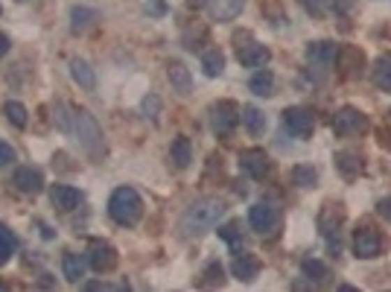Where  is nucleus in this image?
<instances>
[{
  "label": "nucleus",
  "instance_id": "nucleus-12",
  "mask_svg": "<svg viewBox=\"0 0 391 292\" xmlns=\"http://www.w3.org/2000/svg\"><path fill=\"white\" fill-rule=\"evenodd\" d=\"M12 184L21 193H27V196H36V193H41V187H44V175H41L38 167H18L12 175Z\"/></svg>",
  "mask_w": 391,
  "mask_h": 292
},
{
  "label": "nucleus",
  "instance_id": "nucleus-34",
  "mask_svg": "<svg viewBox=\"0 0 391 292\" xmlns=\"http://www.w3.org/2000/svg\"><path fill=\"white\" fill-rule=\"evenodd\" d=\"M158 111H161V100H158L155 94H149V96L143 100V115L152 117V120H158Z\"/></svg>",
  "mask_w": 391,
  "mask_h": 292
},
{
  "label": "nucleus",
  "instance_id": "nucleus-10",
  "mask_svg": "<svg viewBox=\"0 0 391 292\" xmlns=\"http://www.w3.org/2000/svg\"><path fill=\"white\" fill-rule=\"evenodd\" d=\"M88 266L94 272H111L114 266H117V249L108 246V242H91V249H88Z\"/></svg>",
  "mask_w": 391,
  "mask_h": 292
},
{
  "label": "nucleus",
  "instance_id": "nucleus-32",
  "mask_svg": "<svg viewBox=\"0 0 391 292\" xmlns=\"http://www.w3.org/2000/svg\"><path fill=\"white\" fill-rule=\"evenodd\" d=\"M316 170L313 167H307V164H298L295 170H292V182H295L298 187H313L316 184Z\"/></svg>",
  "mask_w": 391,
  "mask_h": 292
},
{
  "label": "nucleus",
  "instance_id": "nucleus-30",
  "mask_svg": "<svg viewBox=\"0 0 391 292\" xmlns=\"http://www.w3.org/2000/svg\"><path fill=\"white\" fill-rule=\"evenodd\" d=\"M15 249H18V240H15V234H9L3 225H0V266L12 261Z\"/></svg>",
  "mask_w": 391,
  "mask_h": 292
},
{
  "label": "nucleus",
  "instance_id": "nucleus-1",
  "mask_svg": "<svg viewBox=\"0 0 391 292\" xmlns=\"http://www.w3.org/2000/svg\"><path fill=\"white\" fill-rule=\"evenodd\" d=\"M222 214H225V205L219 199H199V202H193L187 207V214L182 217V225H178V228H182V237L193 240V237H202L207 231H214L219 225V219H222Z\"/></svg>",
  "mask_w": 391,
  "mask_h": 292
},
{
  "label": "nucleus",
  "instance_id": "nucleus-29",
  "mask_svg": "<svg viewBox=\"0 0 391 292\" xmlns=\"http://www.w3.org/2000/svg\"><path fill=\"white\" fill-rule=\"evenodd\" d=\"M202 68H205V76H219L222 68H225V56L219 50H205L202 53Z\"/></svg>",
  "mask_w": 391,
  "mask_h": 292
},
{
  "label": "nucleus",
  "instance_id": "nucleus-40",
  "mask_svg": "<svg viewBox=\"0 0 391 292\" xmlns=\"http://www.w3.org/2000/svg\"><path fill=\"white\" fill-rule=\"evenodd\" d=\"M152 12L161 15V12H164V3H161V0H152Z\"/></svg>",
  "mask_w": 391,
  "mask_h": 292
},
{
  "label": "nucleus",
  "instance_id": "nucleus-14",
  "mask_svg": "<svg viewBox=\"0 0 391 292\" xmlns=\"http://www.w3.org/2000/svg\"><path fill=\"white\" fill-rule=\"evenodd\" d=\"M246 9V0H207V15L214 21H234Z\"/></svg>",
  "mask_w": 391,
  "mask_h": 292
},
{
  "label": "nucleus",
  "instance_id": "nucleus-27",
  "mask_svg": "<svg viewBox=\"0 0 391 292\" xmlns=\"http://www.w3.org/2000/svg\"><path fill=\"white\" fill-rule=\"evenodd\" d=\"M336 167L345 173L348 178H353V175L362 173V158L353 155V152H339V155H336Z\"/></svg>",
  "mask_w": 391,
  "mask_h": 292
},
{
  "label": "nucleus",
  "instance_id": "nucleus-6",
  "mask_svg": "<svg viewBox=\"0 0 391 292\" xmlns=\"http://www.w3.org/2000/svg\"><path fill=\"white\" fill-rule=\"evenodd\" d=\"M239 105L237 103H231V100H222V103H216L214 108H210V129H214L216 135H231L234 129H237V123H239Z\"/></svg>",
  "mask_w": 391,
  "mask_h": 292
},
{
  "label": "nucleus",
  "instance_id": "nucleus-8",
  "mask_svg": "<svg viewBox=\"0 0 391 292\" xmlns=\"http://www.w3.org/2000/svg\"><path fill=\"white\" fill-rule=\"evenodd\" d=\"M341 219H345V210H341V205H324V210H321V234L327 237V249L333 254L341 251V240H339Z\"/></svg>",
  "mask_w": 391,
  "mask_h": 292
},
{
  "label": "nucleus",
  "instance_id": "nucleus-26",
  "mask_svg": "<svg viewBox=\"0 0 391 292\" xmlns=\"http://www.w3.org/2000/svg\"><path fill=\"white\" fill-rule=\"evenodd\" d=\"M301 272H304V278H309L313 284H324V281L330 278L327 266H324L321 261H313V257H307V261L301 263Z\"/></svg>",
  "mask_w": 391,
  "mask_h": 292
},
{
  "label": "nucleus",
  "instance_id": "nucleus-39",
  "mask_svg": "<svg viewBox=\"0 0 391 292\" xmlns=\"http://www.w3.org/2000/svg\"><path fill=\"white\" fill-rule=\"evenodd\" d=\"M9 47H12V44H9V36H6V32H0V59L9 53Z\"/></svg>",
  "mask_w": 391,
  "mask_h": 292
},
{
  "label": "nucleus",
  "instance_id": "nucleus-28",
  "mask_svg": "<svg viewBox=\"0 0 391 292\" xmlns=\"http://www.w3.org/2000/svg\"><path fill=\"white\" fill-rule=\"evenodd\" d=\"M219 237H222V240H225L234 251H239V249H242V231H239V222H237V219L219 225Z\"/></svg>",
  "mask_w": 391,
  "mask_h": 292
},
{
  "label": "nucleus",
  "instance_id": "nucleus-33",
  "mask_svg": "<svg viewBox=\"0 0 391 292\" xmlns=\"http://www.w3.org/2000/svg\"><path fill=\"white\" fill-rule=\"evenodd\" d=\"M71 123H73V111L68 105H56V126H59V132L71 135Z\"/></svg>",
  "mask_w": 391,
  "mask_h": 292
},
{
  "label": "nucleus",
  "instance_id": "nucleus-13",
  "mask_svg": "<svg viewBox=\"0 0 391 292\" xmlns=\"http://www.w3.org/2000/svg\"><path fill=\"white\" fill-rule=\"evenodd\" d=\"M239 170L249 173L251 178H266V173H269V155L263 149H246L239 155Z\"/></svg>",
  "mask_w": 391,
  "mask_h": 292
},
{
  "label": "nucleus",
  "instance_id": "nucleus-31",
  "mask_svg": "<svg viewBox=\"0 0 391 292\" xmlns=\"http://www.w3.org/2000/svg\"><path fill=\"white\" fill-rule=\"evenodd\" d=\"M3 115H6V120H9L12 126H18V129H24V126H27V108H24L21 103L9 100V103L3 105Z\"/></svg>",
  "mask_w": 391,
  "mask_h": 292
},
{
  "label": "nucleus",
  "instance_id": "nucleus-35",
  "mask_svg": "<svg viewBox=\"0 0 391 292\" xmlns=\"http://www.w3.org/2000/svg\"><path fill=\"white\" fill-rule=\"evenodd\" d=\"M301 3H304V9H307V12H313V15H324V9H327L330 0H301Z\"/></svg>",
  "mask_w": 391,
  "mask_h": 292
},
{
  "label": "nucleus",
  "instance_id": "nucleus-18",
  "mask_svg": "<svg viewBox=\"0 0 391 292\" xmlns=\"http://www.w3.org/2000/svg\"><path fill=\"white\" fill-rule=\"evenodd\" d=\"M167 76H170V82H172V91H178L182 96L193 94V79H190V71L184 68L182 61H170Z\"/></svg>",
  "mask_w": 391,
  "mask_h": 292
},
{
  "label": "nucleus",
  "instance_id": "nucleus-24",
  "mask_svg": "<svg viewBox=\"0 0 391 292\" xmlns=\"http://www.w3.org/2000/svg\"><path fill=\"white\" fill-rule=\"evenodd\" d=\"M249 88H251L257 96H272V94H274V73H272V71H257V73L251 76Z\"/></svg>",
  "mask_w": 391,
  "mask_h": 292
},
{
  "label": "nucleus",
  "instance_id": "nucleus-9",
  "mask_svg": "<svg viewBox=\"0 0 391 292\" xmlns=\"http://www.w3.org/2000/svg\"><path fill=\"white\" fill-rule=\"evenodd\" d=\"M336 56H339V47L333 41H316V44L307 47V61H309V68L318 71V76H324L333 68Z\"/></svg>",
  "mask_w": 391,
  "mask_h": 292
},
{
  "label": "nucleus",
  "instance_id": "nucleus-11",
  "mask_svg": "<svg viewBox=\"0 0 391 292\" xmlns=\"http://www.w3.org/2000/svg\"><path fill=\"white\" fill-rule=\"evenodd\" d=\"M283 123L289 126V132H295L298 138H309L313 135V129H316L313 111H307V108H286L283 111Z\"/></svg>",
  "mask_w": 391,
  "mask_h": 292
},
{
  "label": "nucleus",
  "instance_id": "nucleus-16",
  "mask_svg": "<svg viewBox=\"0 0 391 292\" xmlns=\"http://www.w3.org/2000/svg\"><path fill=\"white\" fill-rule=\"evenodd\" d=\"M50 202L59 210H73V207H79V202H82V193H79L76 187H68V184H56L50 190Z\"/></svg>",
  "mask_w": 391,
  "mask_h": 292
},
{
  "label": "nucleus",
  "instance_id": "nucleus-17",
  "mask_svg": "<svg viewBox=\"0 0 391 292\" xmlns=\"http://www.w3.org/2000/svg\"><path fill=\"white\" fill-rule=\"evenodd\" d=\"M85 269H88V257L85 254H64V261H61V272H64V278H68L71 284H79L85 278Z\"/></svg>",
  "mask_w": 391,
  "mask_h": 292
},
{
  "label": "nucleus",
  "instance_id": "nucleus-36",
  "mask_svg": "<svg viewBox=\"0 0 391 292\" xmlns=\"http://www.w3.org/2000/svg\"><path fill=\"white\" fill-rule=\"evenodd\" d=\"M12 161H15V149H12L9 143H3V140H0V167L12 164Z\"/></svg>",
  "mask_w": 391,
  "mask_h": 292
},
{
  "label": "nucleus",
  "instance_id": "nucleus-2",
  "mask_svg": "<svg viewBox=\"0 0 391 292\" xmlns=\"http://www.w3.org/2000/svg\"><path fill=\"white\" fill-rule=\"evenodd\" d=\"M71 138L82 146L91 158H100L105 152V140H103V129L94 120V115H88L85 108L73 111V123H71Z\"/></svg>",
  "mask_w": 391,
  "mask_h": 292
},
{
  "label": "nucleus",
  "instance_id": "nucleus-41",
  "mask_svg": "<svg viewBox=\"0 0 391 292\" xmlns=\"http://www.w3.org/2000/svg\"><path fill=\"white\" fill-rule=\"evenodd\" d=\"M0 12H3V9H0Z\"/></svg>",
  "mask_w": 391,
  "mask_h": 292
},
{
  "label": "nucleus",
  "instance_id": "nucleus-22",
  "mask_svg": "<svg viewBox=\"0 0 391 292\" xmlns=\"http://www.w3.org/2000/svg\"><path fill=\"white\" fill-rule=\"evenodd\" d=\"M371 79L380 91H391V56H380L371 68Z\"/></svg>",
  "mask_w": 391,
  "mask_h": 292
},
{
  "label": "nucleus",
  "instance_id": "nucleus-4",
  "mask_svg": "<svg viewBox=\"0 0 391 292\" xmlns=\"http://www.w3.org/2000/svg\"><path fill=\"white\" fill-rule=\"evenodd\" d=\"M385 249V237L371 228V225H362V228L353 231V251L356 257H362V261H371V257H380Z\"/></svg>",
  "mask_w": 391,
  "mask_h": 292
},
{
  "label": "nucleus",
  "instance_id": "nucleus-5",
  "mask_svg": "<svg viewBox=\"0 0 391 292\" xmlns=\"http://www.w3.org/2000/svg\"><path fill=\"white\" fill-rule=\"evenodd\" d=\"M333 132L336 138H360L368 132V117L356 108H341L333 117Z\"/></svg>",
  "mask_w": 391,
  "mask_h": 292
},
{
  "label": "nucleus",
  "instance_id": "nucleus-37",
  "mask_svg": "<svg viewBox=\"0 0 391 292\" xmlns=\"http://www.w3.org/2000/svg\"><path fill=\"white\" fill-rule=\"evenodd\" d=\"M207 278L214 281V284H216V281L222 284V266H219V263H210V266H207Z\"/></svg>",
  "mask_w": 391,
  "mask_h": 292
},
{
  "label": "nucleus",
  "instance_id": "nucleus-25",
  "mask_svg": "<svg viewBox=\"0 0 391 292\" xmlns=\"http://www.w3.org/2000/svg\"><path fill=\"white\" fill-rule=\"evenodd\" d=\"M170 155H172V161H175V167H178V170L190 167V161H193V146H190V140H187V138H178V140H172V149H170Z\"/></svg>",
  "mask_w": 391,
  "mask_h": 292
},
{
  "label": "nucleus",
  "instance_id": "nucleus-3",
  "mask_svg": "<svg viewBox=\"0 0 391 292\" xmlns=\"http://www.w3.org/2000/svg\"><path fill=\"white\" fill-rule=\"evenodd\" d=\"M108 214L117 225L132 228V225H138L140 217H143V199L132 187H117L111 193V199H108Z\"/></svg>",
  "mask_w": 391,
  "mask_h": 292
},
{
  "label": "nucleus",
  "instance_id": "nucleus-19",
  "mask_svg": "<svg viewBox=\"0 0 391 292\" xmlns=\"http://www.w3.org/2000/svg\"><path fill=\"white\" fill-rule=\"evenodd\" d=\"M231 272H234V278L237 281H254L257 278V272H260V261L251 254H242V257H234V263H231Z\"/></svg>",
  "mask_w": 391,
  "mask_h": 292
},
{
  "label": "nucleus",
  "instance_id": "nucleus-20",
  "mask_svg": "<svg viewBox=\"0 0 391 292\" xmlns=\"http://www.w3.org/2000/svg\"><path fill=\"white\" fill-rule=\"evenodd\" d=\"M71 76H73V82L79 88H85V91H94L96 88V76L88 68V61H82V59H73L71 61Z\"/></svg>",
  "mask_w": 391,
  "mask_h": 292
},
{
  "label": "nucleus",
  "instance_id": "nucleus-21",
  "mask_svg": "<svg viewBox=\"0 0 391 292\" xmlns=\"http://www.w3.org/2000/svg\"><path fill=\"white\" fill-rule=\"evenodd\" d=\"M96 21H100V12L96 9H88V6H73L71 9V29L73 32H82V29L94 27Z\"/></svg>",
  "mask_w": 391,
  "mask_h": 292
},
{
  "label": "nucleus",
  "instance_id": "nucleus-15",
  "mask_svg": "<svg viewBox=\"0 0 391 292\" xmlns=\"http://www.w3.org/2000/svg\"><path fill=\"white\" fill-rule=\"evenodd\" d=\"M237 59L246 64V68H263V64H269L272 53H269V47H263V44H242Z\"/></svg>",
  "mask_w": 391,
  "mask_h": 292
},
{
  "label": "nucleus",
  "instance_id": "nucleus-7",
  "mask_svg": "<svg viewBox=\"0 0 391 292\" xmlns=\"http://www.w3.org/2000/svg\"><path fill=\"white\" fill-rule=\"evenodd\" d=\"M249 222H251V228H254L257 234L269 237V234H274V231L281 228V214H278V207H274V205L257 202V205H251V210H249Z\"/></svg>",
  "mask_w": 391,
  "mask_h": 292
},
{
  "label": "nucleus",
  "instance_id": "nucleus-38",
  "mask_svg": "<svg viewBox=\"0 0 391 292\" xmlns=\"http://www.w3.org/2000/svg\"><path fill=\"white\" fill-rule=\"evenodd\" d=\"M377 214L385 217V219H391V199H380L377 202Z\"/></svg>",
  "mask_w": 391,
  "mask_h": 292
},
{
  "label": "nucleus",
  "instance_id": "nucleus-23",
  "mask_svg": "<svg viewBox=\"0 0 391 292\" xmlns=\"http://www.w3.org/2000/svg\"><path fill=\"white\" fill-rule=\"evenodd\" d=\"M242 123H246V129H249V132L254 135V138H260V135H263L266 132V115H263V111H260V108H254V105H246V108H242Z\"/></svg>",
  "mask_w": 391,
  "mask_h": 292
}]
</instances>
